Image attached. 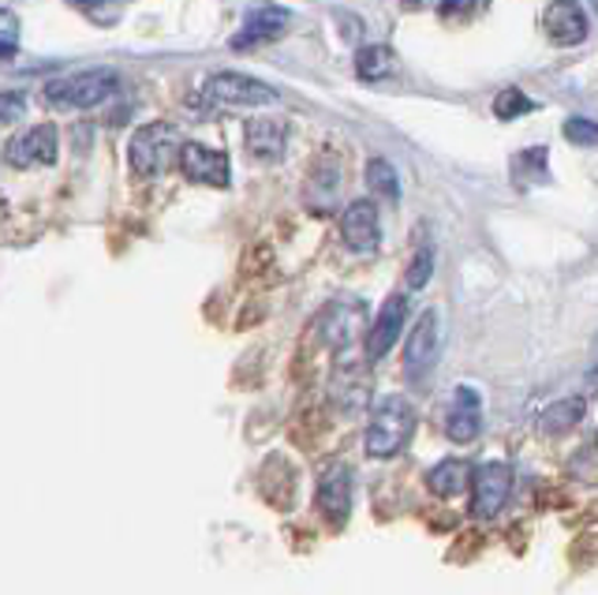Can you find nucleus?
<instances>
[{
  "label": "nucleus",
  "mask_w": 598,
  "mask_h": 595,
  "mask_svg": "<svg viewBox=\"0 0 598 595\" xmlns=\"http://www.w3.org/2000/svg\"><path fill=\"white\" fill-rule=\"evenodd\" d=\"M318 513L326 517L329 528H345L348 517H352V472L348 465H326L318 476Z\"/></svg>",
  "instance_id": "nucleus-6"
},
{
  "label": "nucleus",
  "mask_w": 598,
  "mask_h": 595,
  "mask_svg": "<svg viewBox=\"0 0 598 595\" xmlns=\"http://www.w3.org/2000/svg\"><path fill=\"white\" fill-rule=\"evenodd\" d=\"M512 495V468L505 461H487L471 476V517L476 521H493L509 506Z\"/></svg>",
  "instance_id": "nucleus-4"
},
{
  "label": "nucleus",
  "mask_w": 598,
  "mask_h": 595,
  "mask_svg": "<svg viewBox=\"0 0 598 595\" xmlns=\"http://www.w3.org/2000/svg\"><path fill=\"white\" fill-rule=\"evenodd\" d=\"M19 45V15L0 8V56H12Z\"/></svg>",
  "instance_id": "nucleus-27"
},
{
  "label": "nucleus",
  "mask_w": 598,
  "mask_h": 595,
  "mask_svg": "<svg viewBox=\"0 0 598 595\" xmlns=\"http://www.w3.org/2000/svg\"><path fill=\"white\" fill-rule=\"evenodd\" d=\"M584 412H587L584 397H562V401L546 404V412L539 415V428L546 434H568V431H576V423L584 420Z\"/></svg>",
  "instance_id": "nucleus-19"
},
{
  "label": "nucleus",
  "mask_w": 598,
  "mask_h": 595,
  "mask_svg": "<svg viewBox=\"0 0 598 595\" xmlns=\"http://www.w3.org/2000/svg\"><path fill=\"white\" fill-rule=\"evenodd\" d=\"M543 26H546L550 42L562 45V50L587 42V12L580 0H550Z\"/></svg>",
  "instance_id": "nucleus-12"
},
{
  "label": "nucleus",
  "mask_w": 598,
  "mask_h": 595,
  "mask_svg": "<svg viewBox=\"0 0 598 595\" xmlns=\"http://www.w3.org/2000/svg\"><path fill=\"white\" fill-rule=\"evenodd\" d=\"M243 143L251 150L259 162H281L284 147H289V125H281V120H251L243 131Z\"/></svg>",
  "instance_id": "nucleus-15"
},
{
  "label": "nucleus",
  "mask_w": 598,
  "mask_h": 595,
  "mask_svg": "<svg viewBox=\"0 0 598 595\" xmlns=\"http://www.w3.org/2000/svg\"><path fill=\"white\" fill-rule=\"evenodd\" d=\"M292 23V15L284 12V8H273V4H254L251 12H247L243 26L236 31L232 37V50H254V45H265L273 42V37L284 34V26Z\"/></svg>",
  "instance_id": "nucleus-14"
},
{
  "label": "nucleus",
  "mask_w": 598,
  "mask_h": 595,
  "mask_svg": "<svg viewBox=\"0 0 598 595\" xmlns=\"http://www.w3.org/2000/svg\"><path fill=\"white\" fill-rule=\"evenodd\" d=\"M415 434V409L407 397H385L378 401V409L370 412L367 420V434H363V453L374 461L396 457L407 439Z\"/></svg>",
  "instance_id": "nucleus-1"
},
{
  "label": "nucleus",
  "mask_w": 598,
  "mask_h": 595,
  "mask_svg": "<svg viewBox=\"0 0 598 595\" xmlns=\"http://www.w3.org/2000/svg\"><path fill=\"white\" fill-rule=\"evenodd\" d=\"M120 90V75L112 68H87L75 75H61L45 87V101L50 106H72V109H90L109 101Z\"/></svg>",
  "instance_id": "nucleus-3"
},
{
  "label": "nucleus",
  "mask_w": 598,
  "mask_h": 595,
  "mask_svg": "<svg viewBox=\"0 0 598 595\" xmlns=\"http://www.w3.org/2000/svg\"><path fill=\"white\" fill-rule=\"evenodd\" d=\"M363 176H367V187L378 198H389V203H396V198H401V176H396V169L389 165L385 158H370Z\"/></svg>",
  "instance_id": "nucleus-22"
},
{
  "label": "nucleus",
  "mask_w": 598,
  "mask_h": 595,
  "mask_svg": "<svg viewBox=\"0 0 598 595\" xmlns=\"http://www.w3.org/2000/svg\"><path fill=\"white\" fill-rule=\"evenodd\" d=\"M438 345H442V329H438V311H423L420 323L412 326L404 345V371L412 382H423L431 375V367L438 364Z\"/></svg>",
  "instance_id": "nucleus-7"
},
{
  "label": "nucleus",
  "mask_w": 598,
  "mask_h": 595,
  "mask_svg": "<svg viewBox=\"0 0 598 595\" xmlns=\"http://www.w3.org/2000/svg\"><path fill=\"white\" fill-rule=\"evenodd\" d=\"M23 109H26V101H23V94H15V90H8V94H0V125H8V120H15V117H23Z\"/></svg>",
  "instance_id": "nucleus-29"
},
{
  "label": "nucleus",
  "mask_w": 598,
  "mask_h": 595,
  "mask_svg": "<svg viewBox=\"0 0 598 595\" xmlns=\"http://www.w3.org/2000/svg\"><path fill=\"white\" fill-rule=\"evenodd\" d=\"M595 8H598V0H595Z\"/></svg>",
  "instance_id": "nucleus-32"
},
{
  "label": "nucleus",
  "mask_w": 598,
  "mask_h": 595,
  "mask_svg": "<svg viewBox=\"0 0 598 595\" xmlns=\"http://www.w3.org/2000/svg\"><path fill=\"white\" fill-rule=\"evenodd\" d=\"M490 0H442L438 4V12L445 15V19H453V15H476V12H482Z\"/></svg>",
  "instance_id": "nucleus-28"
},
{
  "label": "nucleus",
  "mask_w": 598,
  "mask_h": 595,
  "mask_svg": "<svg viewBox=\"0 0 598 595\" xmlns=\"http://www.w3.org/2000/svg\"><path fill=\"white\" fill-rule=\"evenodd\" d=\"M404 318H407V296H385L382 311L374 315V323L367 329V360H382L389 348L396 345L404 329Z\"/></svg>",
  "instance_id": "nucleus-13"
},
{
  "label": "nucleus",
  "mask_w": 598,
  "mask_h": 595,
  "mask_svg": "<svg viewBox=\"0 0 598 595\" xmlns=\"http://www.w3.org/2000/svg\"><path fill=\"white\" fill-rule=\"evenodd\" d=\"M401 4H404V8H420L423 0H401Z\"/></svg>",
  "instance_id": "nucleus-30"
},
{
  "label": "nucleus",
  "mask_w": 598,
  "mask_h": 595,
  "mask_svg": "<svg viewBox=\"0 0 598 595\" xmlns=\"http://www.w3.org/2000/svg\"><path fill=\"white\" fill-rule=\"evenodd\" d=\"M359 318H363L359 304H337L326 311V318H322V334H326L329 345L345 348L359 334Z\"/></svg>",
  "instance_id": "nucleus-18"
},
{
  "label": "nucleus",
  "mask_w": 598,
  "mask_h": 595,
  "mask_svg": "<svg viewBox=\"0 0 598 595\" xmlns=\"http://www.w3.org/2000/svg\"><path fill=\"white\" fill-rule=\"evenodd\" d=\"M595 397H598V379H595Z\"/></svg>",
  "instance_id": "nucleus-31"
},
{
  "label": "nucleus",
  "mask_w": 598,
  "mask_h": 595,
  "mask_svg": "<svg viewBox=\"0 0 598 595\" xmlns=\"http://www.w3.org/2000/svg\"><path fill=\"white\" fill-rule=\"evenodd\" d=\"M203 98L214 101V106H273L278 90L262 79H251V75L221 72L203 83Z\"/></svg>",
  "instance_id": "nucleus-5"
},
{
  "label": "nucleus",
  "mask_w": 598,
  "mask_h": 595,
  "mask_svg": "<svg viewBox=\"0 0 598 595\" xmlns=\"http://www.w3.org/2000/svg\"><path fill=\"white\" fill-rule=\"evenodd\" d=\"M535 109V101L528 98L524 90H517V87H505L493 98V117L498 120H517V117H528V112Z\"/></svg>",
  "instance_id": "nucleus-24"
},
{
  "label": "nucleus",
  "mask_w": 598,
  "mask_h": 595,
  "mask_svg": "<svg viewBox=\"0 0 598 595\" xmlns=\"http://www.w3.org/2000/svg\"><path fill=\"white\" fill-rule=\"evenodd\" d=\"M334 401L340 412H363L370 401V379L356 364H345L334 375Z\"/></svg>",
  "instance_id": "nucleus-16"
},
{
  "label": "nucleus",
  "mask_w": 598,
  "mask_h": 595,
  "mask_svg": "<svg viewBox=\"0 0 598 595\" xmlns=\"http://www.w3.org/2000/svg\"><path fill=\"white\" fill-rule=\"evenodd\" d=\"M340 240L356 255H370L382 244V221H378V206L370 198H356L340 214Z\"/></svg>",
  "instance_id": "nucleus-8"
},
{
  "label": "nucleus",
  "mask_w": 598,
  "mask_h": 595,
  "mask_svg": "<svg viewBox=\"0 0 598 595\" xmlns=\"http://www.w3.org/2000/svg\"><path fill=\"white\" fill-rule=\"evenodd\" d=\"M396 72V53L389 45H363L356 53V75L367 83H378V79H389Z\"/></svg>",
  "instance_id": "nucleus-20"
},
{
  "label": "nucleus",
  "mask_w": 598,
  "mask_h": 595,
  "mask_svg": "<svg viewBox=\"0 0 598 595\" xmlns=\"http://www.w3.org/2000/svg\"><path fill=\"white\" fill-rule=\"evenodd\" d=\"M180 150H184L180 131L173 125H165V120H157V125H142L131 136L128 158L139 176H161L173 165H180Z\"/></svg>",
  "instance_id": "nucleus-2"
},
{
  "label": "nucleus",
  "mask_w": 598,
  "mask_h": 595,
  "mask_svg": "<svg viewBox=\"0 0 598 595\" xmlns=\"http://www.w3.org/2000/svg\"><path fill=\"white\" fill-rule=\"evenodd\" d=\"M471 476H476V468L468 461H438L426 472V487L438 498H457L464 490H471Z\"/></svg>",
  "instance_id": "nucleus-17"
},
{
  "label": "nucleus",
  "mask_w": 598,
  "mask_h": 595,
  "mask_svg": "<svg viewBox=\"0 0 598 595\" xmlns=\"http://www.w3.org/2000/svg\"><path fill=\"white\" fill-rule=\"evenodd\" d=\"M565 139L573 147H587V150H591V147H598V125H595L591 117H568L565 120Z\"/></svg>",
  "instance_id": "nucleus-26"
},
{
  "label": "nucleus",
  "mask_w": 598,
  "mask_h": 595,
  "mask_svg": "<svg viewBox=\"0 0 598 595\" xmlns=\"http://www.w3.org/2000/svg\"><path fill=\"white\" fill-rule=\"evenodd\" d=\"M180 173L192 184H210V187H229L232 181L229 158L203 143H184V150H180Z\"/></svg>",
  "instance_id": "nucleus-10"
},
{
  "label": "nucleus",
  "mask_w": 598,
  "mask_h": 595,
  "mask_svg": "<svg viewBox=\"0 0 598 595\" xmlns=\"http://www.w3.org/2000/svg\"><path fill=\"white\" fill-rule=\"evenodd\" d=\"M482 434V401L471 386H457L449 404V415H445V439L457 442V446H471Z\"/></svg>",
  "instance_id": "nucleus-11"
},
{
  "label": "nucleus",
  "mask_w": 598,
  "mask_h": 595,
  "mask_svg": "<svg viewBox=\"0 0 598 595\" xmlns=\"http://www.w3.org/2000/svg\"><path fill=\"white\" fill-rule=\"evenodd\" d=\"M550 150L546 147H528L520 150L517 158H512V181H517L520 187H535L543 184L550 176Z\"/></svg>",
  "instance_id": "nucleus-21"
},
{
  "label": "nucleus",
  "mask_w": 598,
  "mask_h": 595,
  "mask_svg": "<svg viewBox=\"0 0 598 595\" xmlns=\"http://www.w3.org/2000/svg\"><path fill=\"white\" fill-rule=\"evenodd\" d=\"M568 472H573V479H580V484L598 487V439H591L587 446H580L568 457Z\"/></svg>",
  "instance_id": "nucleus-23"
},
{
  "label": "nucleus",
  "mask_w": 598,
  "mask_h": 595,
  "mask_svg": "<svg viewBox=\"0 0 598 595\" xmlns=\"http://www.w3.org/2000/svg\"><path fill=\"white\" fill-rule=\"evenodd\" d=\"M431 273H434V251H431V248H420V251L412 255V262H407V270H404L407 292H420L426 281H431Z\"/></svg>",
  "instance_id": "nucleus-25"
},
{
  "label": "nucleus",
  "mask_w": 598,
  "mask_h": 595,
  "mask_svg": "<svg viewBox=\"0 0 598 595\" xmlns=\"http://www.w3.org/2000/svg\"><path fill=\"white\" fill-rule=\"evenodd\" d=\"M4 162L12 169L53 165L56 162V128L53 125H37V128L19 131V136L8 139Z\"/></svg>",
  "instance_id": "nucleus-9"
}]
</instances>
